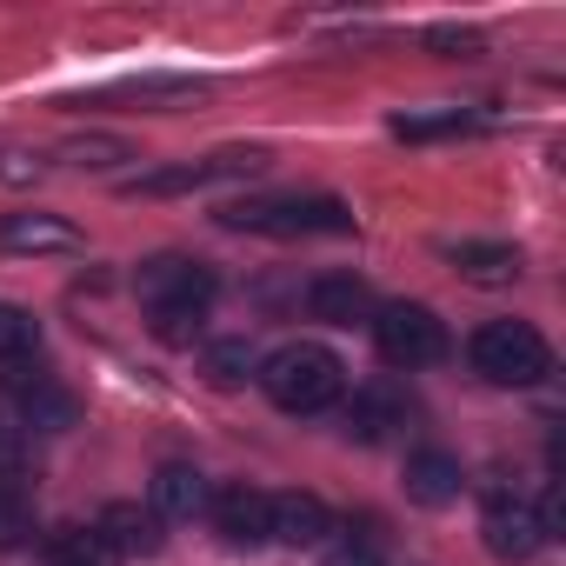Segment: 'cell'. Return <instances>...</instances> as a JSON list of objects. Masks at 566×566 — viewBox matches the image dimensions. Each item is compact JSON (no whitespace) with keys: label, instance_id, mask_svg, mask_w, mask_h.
I'll return each mask as SVG.
<instances>
[{"label":"cell","instance_id":"cell-10","mask_svg":"<svg viewBox=\"0 0 566 566\" xmlns=\"http://www.w3.org/2000/svg\"><path fill=\"white\" fill-rule=\"evenodd\" d=\"M94 533L107 539L114 559H147V553H160V520H154V506H134V500H114V506L94 520Z\"/></svg>","mask_w":566,"mask_h":566},{"label":"cell","instance_id":"cell-7","mask_svg":"<svg viewBox=\"0 0 566 566\" xmlns=\"http://www.w3.org/2000/svg\"><path fill=\"white\" fill-rule=\"evenodd\" d=\"M327 526H334V513H327L321 493H301V486L294 493H266V533L280 546H321Z\"/></svg>","mask_w":566,"mask_h":566},{"label":"cell","instance_id":"cell-5","mask_svg":"<svg viewBox=\"0 0 566 566\" xmlns=\"http://www.w3.org/2000/svg\"><path fill=\"white\" fill-rule=\"evenodd\" d=\"M374 340H380V354H387L394 367H433V360H447V327H440V314L420 307V301L380 307V314H374Z\"/></svg>","mask_w":566,"mask_h":566},{"label":"cell","instance_id":"cell-19","mask_svg":"<svg viewBox=\"0 0 566 566\" xmlns=\"http://www.w3.org/2000/svg\"><path fill=\"white\" fill-rule=\"evenodd\" d=\"M48 566H114V553H107V539L101 533H54L48 539Z\"/></svg>","mask_w":566,"mask_h":566},{"label":"cell","instance_id":"cell-6","mask_svg":"<svg viewBox=\"0 0 566 566\" xmlns=\"http://www.w3.org/2000/svg\"><path fill=\"white\" fill-rule=\"evenodd\" d=\"M480 533H486V553H493V559H533V553L546 546V533H539L533 506H526V500H513V493H493V500H486Z\"/></svg>","mask_w":566,"mask_h":566},{"label":"cell","instance_id":"cell-3","mask_svg":"<svg viewBox=\"0 0 566 566\" xmlns=\"http://www.w3.org/2000/svg\"><path fill=\"white\" fill-rule=\"evenodd\" d=\"M467 354H473V367H480L493 387H539V380L553 374V347H546L539 327H526V321H486Z\"/></svg>","mask_w":566,"mask_h":566},{"label":"cell","instance_id":"cell-20","mask_svg":"<svg viewBox=\"0 0 566 566\" xmlns=\"http://www.w3.org/2000/svg\"><path fill=\"white\" fill-rule=\"evenodd\" d=\"M120 94H127V101H200L207 81H200V74H140V81H127Z\"/></svg>","mask_w":566,"mask_h":566},{"label":"cell","instance_id":"cell-14","mask_svg":"<svg viewBox=\"0 0 566 566\" xmlns=\"http://www.w3.org/2000/svg\"><path fill=\"white\" fill-rule=\"evenodd\" d=\"M8 387L21 394V413L41 427V433H61V427H74V394L67 387H54V380H28V374H8Z\"/></svg>","mask_w":566,"mask_h":566},{"label":"cell","instance_id":"cell-24","mask_svg":"<svg viewBox=\"0 0 566 566\" xmlns=\"http://www.w3.org/2000/svg\"><path fill=\"white\" fill-rule=\"evenodd\" d=\"M387 420H394V400H387V394H360V400L347 407V427H354L360 440H380Z\"/></svg>","mask_w":566,"mask_h":566},{"label":"cell","instance_id":"cell-26","mask_svg":"<svg viewBox=\"0 0 566 566\" xmlns=\"http://www.w3.org/2000/svg\"><path fill=\"white\" fill-rule=\"evenodd\" d=\"M21 467H28V440H21V427H8V420H0V480H8V493H14Z\"/></svg>","mask_w":566,"mask_h":566},{"label":"cell","instance_id":"cell-11","mask_svg":"<svg viewBox=\"0 0 566 566\" xmlns=\"http://www.w3.org/2000/svg\"><path fill=\"white\" fill-rule=\"evenodd\" d=\"M307 314L334 321V327H354V321H374V294H367L360 273H321L307 287Z\"/></svg>","mask_w":566,"mask_h":566},{"label":"cell","instance_id":"cell-21","mask_svg":"<svg viewBox=\"0 0 566 566\" xmlns=\"http://www.w3.org/2000/svg\"><path fill=\"white\" fill-rule=\"evenodd\" d=\"M28 539H34V506H28L21 493L0 486V553H14V546H28Z\"/></svg>","mask_w":566,"mask_h":566},{"label":"cell","instance_id":"cell-18","mask_svg":"<svg viewBox=\"0 0 566 566\" xmlns=\"http://www.w3.org/2000/svg\"><path fill=\"white\" fill-rule=\"evenodd\" d=\"M54 160H67V167H94V174H101V167H120V160H134V147H127L120 134H74V140L54 154Z\"/></svg>","mask_w":566,"mask_h":566},{"label":"cell","instance_id":"cell-1","mask_svg":"<svg viewBox=\"0 0 566 566\" xmlns=\"http://www.w3.org/2000/svg\"><path fill=\"white\" fill-rule=\"evenodd\" d=\"M253 380H260V394H266L280 413H327V407L347 394V367H340V354L321 347V340H287L280 354L260 360Z\"/></svg>","mask_w":566,"mask_h":566},{"label":"cell","instance_id":"cell-25","mask_svg":"<svg viewBox=\"0 0 566 566\" xmlns=\"http://www.w3.org/2000/svg\"><path fill=\"white\" fill-rule=\"evenodd\" d=\"M427 48L447 61H467V54H480V34L473 28H427Z\"/></svg>","mask_w":566,"mask_h":566},{"label":"cell","instance_id":"cell-28","mask_svg":"<svg viewBox=\"0 0 566 566\" xmlns=\"http://www.w3.org/2000/svg\"><path fill=\"white\" fill-rule=\"evenodd\" d=\"M321 566H380V553H374L367 539H347V546H334Z\"/></svg>","mask_w":566,"mask_h":566},{"label":"cell","instance_id":"cell-15","mask_svg":"<svg viewBox=\"0 0 566 566\" xmlns=\"http://www.w3.org/2000/svg\"><path fill=\"white\" fill-rule=\"evenodd\" d=\"M453 266L473 280V287H506L520 280V247H493V240H460L453 247Z\"/></svg>","mask_w":566,"mask_h":566},{"label":"cell","instance_id":"cell-16","mask_svg":"<svg viewBox=\"0 0 566 566\" xmlns=\"http://www.w3.org/2000/svg\"><path fill=\"white\" fill-rule=\"evenodd\" d=\"M213 174H207V160H180V167H154V174H134L120 193L127 200H167V193H193V187H207Z\"/></svg>","mask_w":566,"mask_h":566},{"label":"cell","instance_id":"cell-4","mask_svg":"<svg viewBox=\"0 0 566 566\" xmlns=\"http://www.w3.org/2000/svg\"><path fill=\"white\" fill-rule=\"evenodd\" d=\"M134 287H140V301L154 314H207L213 294H220V280H213V266H200L187 253H154V260H140Z\"/></svg>","mask_w":566,"mask_h":566},{"label":"cell","instance_id":"cell-27","mask_svg":"<svg viewBox=\"0 0 566 566\" xmlns=\"http://www.w3.org/2000/svg\"><path fill=\"white\" fill-rule=\"evenodd\" d=\"M200 321H207V314H154V334H160L167 347H187V340H200Z\"/></svg>","mask_w":566,"mask_h":566},{"label":"cell","instance_id":"cell-13","mask_svg":"<svg viewBox=\"0 0 566 566\" xmlns=\"http://www.w3.org/2000/svg\"><path fill=\"white\" fill-rule=\"evenodd\" d=\"M147 506H154V520H193V513H207V480L193 467H160L147 486Z\"/></svg>","mask_w":566,"mask_h":566},{"label":"cell","instance_id":"cell-17","mask_svg":"<svg viewBox=\"0 0 566 566\" xmlns=\"http://www.w3.org/2000/svg\"><path fill=\"white\" fill-rule=\"evenodd\" d=\"M41 354V321L28 307H0V367H28Z\"/></svg>","mask_w":566,"mask_h":566},{"label":"cell","instance_id":"cell-2","mask_svg":"<svg viewBox=\"0 0 566 566\" xmlns=\"http://www.w3.org/2000/svg\"><path fill=\"white\" fill-rule=\"evenodd\" d=\"M220 227H233V233H273V240H307V233H347L354 213L334 193H307V200H233V207H220Z\"/></svg>","mask_w":566,"mask_h":566},{"label":"cell","instance_id":"cell-23","mask_svg":"<svg viewBox=\"0 0 566 566\" xmlns=\"http://www.w3.org/2000/svg\"><path fill=\"white\" fill-rule=\"evenodd\" d=\"M207 374H213L220 387L247 380V374H253V354H247V340H213V347H207Z\"/></svg>","mask_w":566,"mask_h":566},{"label":"cell","instance_id":"cell-9","mask_svg":"<svg viewBox=\"0 0 566 566\" xmlns=\"http://www.w3.org/2000/svg\"><path fill=\"white\" fill-rule=\"evenodd\" d=\"M207 513H213L220 539H233V546H266V539H273V533H266V493H260V486H220V493L207 500Z\"/></svg>","mask_w":566,"mask_h":566},{"label":"cell","instance_id":"cell-12","mask_svg":"<svg viewBox=\"0 0 566 566\" xmlns=\"http://www.w3.org/2000/svg\"><path fill=\"white\" fill-rule=\"evenodd\" d=\"M407 500H420V506H447V500H460V460L440 453V447L407 453Z\"/></svg>","mask_w":566,"mask_h":566},{"label":"cell","instance_id":"cell-8","mask_svg":"<svg viewBox=\"0 0 566 566\" xmlns=\"http://www.w3.org/2000/svg\"><path fill=\"white\" fill-rule=\"evenodd\" d=\"M0 253H81V227L61 213H0Z\"/></svg>","mask_w":566,"mask_h":566},{"label":"cell","instance_id":"cell-22","mask_svg":"<svg viewBox=\"0 0 566 566\" xmlns=\"http://www.w3.org/2000/svg\"><path fill=\"white\" fill-rule=\"evenodd\" d=\"M467 127H473L467 114H400L394 120L400 140H447V134H467Z\"/></svg>","mask_w":566,"mask_h":566}]
</instances>
